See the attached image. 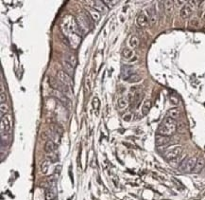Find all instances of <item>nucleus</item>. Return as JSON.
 I'll use <instances>...</instances> for the list:
<instances>
[{
    "mask_svg": "<svg viewBox=\"0 0 205 200\" xmlns=\"http://www.w3.org/2000/svg\"><path fill=\"white\" fill-rule=\"evenodd\" d=\"M198 160V157H191L189 158H184L183 161L180 164L179 166V170L181 172H185V173H191L194 171V168L196 166V163Z\"/></svg>",
    "mask_w": 205,
    "mask_h": 200,
    "instance_id": "3",
    "label": "nucleus"
},
{
    "mask_svg": "<svg viewBox=\"0 0 205 200\" xmlns=\"http://www.w3.org/2000/svg\"><path fill=\"white\" fill-rule=\"evenodd\" d=\"M182 153V148L180 145H176V146H173L170 149H168L166 152H165L163 154V157L166 158V160L169 162L173 160H175L178 157H180Z\"/></svg>",
    "mask_w": 205,
    "mask_h": 200,
    "instance_id": "4",
    "label": "nucleus"
},
{
    "mask_svg": "<svg viewBox=\"0 0 205 200\" xmlns=\"http://www.w3.org/2000/svg\"><path fill=\"white\" fill-rule=\"evenodd\" d=\"M49 169V161L48 160H45L42 164H41V172H42L44 175L47 174Z\"/></svg>",
    "mask_w": 205,
    "mask_h": 200,
    "instance_id": "27",
    "label": "nucleus"
},
{
    "mask_svg": "<svg viewBox=\"0 0 205 200\" xmlns=\"http://www.w3.org/2000/svg\"><path fill=\"white\" fill-rule=\"evenodd\" d=\"M0 89H1V92H0V101L1 104H6L7 101V94L6 91L4 90V85L1 82V86H0Z\"/></svg>",
    "mask_w": 205,
    "mask_h": 200,
    "instance_id": "26",
    "label": "nucleus"
},
{
    "mask_svg": "<svg viewBox=\"0 0 205 200\" xmlns=\"http://www.w3.org/2000/svg\"><path fill=\"white\" fill-rule=\"evenodd\" d=\"M177 130V121L170 117H166L158 127V135L170 137Z\"/></svg>",
    "mask_w": 205,
    "mask_h": 200,
    "instance_id": "2",
    "label": "nucleus"
},
{
    "mask_svg": "<svg viewBox=\"0 0 205 200\" xmlns=\"http://www.w3.org/2000/svg\"><path fill=\"white\" fill-rule=\"evenodd\" d=\"M63 71L64 72L67 73L69 76L72 77L74 75V70H75V68L71 65L70 63H68L67 61H63Z\"/></svg>",
    "mask_w": 205,
    "mask_h": 200,
    "instance_id": "16",
    "label": "nucleus"
},
{
    "mask_svg": "<svg viewBox=\"0 0 205 200\" xmlns=\"http://www.w3.org/2000/svg\"><path fill=\"white\" fill-rule=\"evenodd\" d=\"M139 38H138L137 36H135V35H131V38H130V41H129V43H130V46L131 48L133 49H135L138 47V45H139Z\"/></svg>",
    "mask_w": 205,
    "mask_h": 200,
    "instance_id": "25",
    "label": "nucleus"
},
{
    "mask_svg": "<svg viewBox=\"0 0 205 200\" xmlns=\"http://www.w3.org/2000/svg\"><path fill=\"white\" fill-rule=\"evenodd\" d=\"M205 13V2H201L198 8V16L202 17Z\"/></svg>",
    "mask_w": 205,
    "mask_h": 200,
    "instance_id": "33",
    "label": "nucleus"
},
{
    "mask_svg": "<svg viewBox=\"0 0 205 200\" xmlns=\"http://www.w3.org/2000/svg\"><path fill=\"white\" fill-rule=\"evenodd\" d=\"M163 7H165V12H166V14L170 15L173 12V9H174V2L170 1V0L165 1L163 2Z\"/></svg>",
    "mask_w": 205,
    "mask_h": 200,
    "instance_id": "20",
    "label": "nucleus"
},
{
    "mask_svg": "<svg viewBox=\"0 0 205 200\" xmlns=\"http://www.w3.org/2000/svg\"><path fill=\"white\" fill-rule=\"evenodd\" d=\"M61 165H58V166H56L54 173H55V174H60V173H61Z\"/></svg>",
    "mask_w": 205,
    "mask_h": 200,
    "instance_id": "38",
    "label": "nucleus"
},
{
    "mask_svg": "<svg viewBox=\"0 0 205 200\" xmlns=\"http://www.w3.org/2000/svg\"><path fill=\"white\" fill-rule=\"evenodd\" d=\"M77 23L79 25V28L80 29V32L82 33H85L89 30V26H90V22H89V18L86 14H80L79 15L78 20H77Z\"/></svg>",
    "mask_w": 205,
    "mask_h": 200,
    "instance_id": "6",
    "label": "nucleus"
},
{
    "mask_svg": "<svg viewBox=\"0 0 205 200\" xmlns=\"http://www.w3.org/2000/svg\"><path fill=\"white\" fill-rule=\"evenodd\" d=\"M204 165H205V160H204V158L203 157H199V158H198V160H197V163H196V166H195V168H194V173H199L201 172L202 169H203V167H204Z\"/></svg>",
    "mask_w": 205,
    "mask_h": 200,
    "instance_id": "19",
    "label": "nucleus"
},
{
    "mask_svg": "<svg viewBox=\"0 0 205 200\" xmlns=\"http://www.w3.org/2000/svg\"><path fill=\"white\" fill-rule=\"evenodd\" d=\"M44 150L45 153L47 154H51L53 153L56 150V144L54 143L53 140H47L45 143V146H44Z\"/></svg>",
    "mask_w": 205,
    "mask_h": 200,
    "instance_id": "17",
    "label": "nucleus"
},
{
    "mask_svg": "<svg viewBox=\"0 0 205 200\" xmlns=\"http://www.w3.org/2000/svg\"><path fill=\"white\" fill-rule=\"evenodd\" d=\"M136 23L139 26L140 28H145L148 24V17L145 12H141L139 15L137 16L136 19Z\"/></svg>",
    "mask_w": 205,
    "mask_h": 200,
    "instance_id": "12",
    "label": "nucleus"
},
{
    "mask_svg": "<svg viewBox=\"0 0 205 200\" xmlns=\"http://www.w3.org/2000/svg\"><path fill=\"white\" fill-rule=\"evenodd\" d=\"M57 196V188H56V181H51L50 186L47 189L45 193V200H54L55 197Z\"/></svg>",
    "mask_w": 205,
    "mask_h": 200,
    "instance_id": "8",
    "label": "nucleus"
},
{
    "mask_svg": "<svg viewBox=\"0 0 205 200\" xmlns=\"http://www.w3.org/2000/svg\"><path fill=\"white\" fill-rule=\"evenodd\" d=\"M61 29L64 34L65 38L67 39L68 43L72 46L74 49L78 48L81 41L80 29L77 21L71 15H65L61 20Z\"/></svg>",
    "mask_w": 205,
    "mask_h": 200,
    "instance_id": "1",
    "label": "nucleus"
},
{
    "mask_svg": "<svg viewBox=\"0 0 205 200\" xmlns=\"http://www.w3.org/2000/svg\"><path fill=\"white\" fill-rule=\"evenodd\" d=\"M122 56H123V58H124V59L130 60L133 56V51L131 49L125 48L124 49L122 50Z\"/></svg>",
    "mask_w": 205,
    "mask_h": 200,
    "instance_id": "24",
    "label": "nucleus"
},
{
    "mask_svg": "<svg viewBox=\"0 0 205 200\" xmlns=\"http://www.w3.org/2000/svg\"><path fill=\"white\" fill-rule=\"evenodd\" d=\"M193 10L194 8L191 6V5H189L188 3L185 4L184 6L181 9V12H180V15L182 19H187L191 16V14L193 13Z\"/></svg>",
    "mask_w": 205,
    "mask_h": 200,
    "instance_id": "11",
    "label": "nucleus"
},
{
    "mask_svg": "<svg viewBox=\"0 0 205 200\" xmlns=\"http://www.w3.org/2000/svg\"><path fill=\"white\" fill-rule=\"evenodd\" d=\"M169 141H170V138L169 137L157 135L155 138V143L157 146H166V144H168Z\"/></svg>",
    "mask_w": 205,
    "mask_h": 200,
    "instance_id": "15",
    "label": "nucleus"
},
{
    "mask_svg": "<svg viewBox=\"0 0 205 200\" xmlns=\"http://www.w3.org/2000/svg\"><path fill=\"white\" fill-rule=\"evenodd\" d=\"M65 61H67L68 63H70L71 65H72L74 68L77 65V63H78V60H77V57L72 54V53H67L65 55Z\"/></svg>",
    "mask_w": 205,
    "mask_h": 200,
    "instance_id": "23",
    "label": "nucleus"
},
{
    "mask_svg": "<svg viewBox=\"0 0 205 200\" xmlns=\"http://www.w3.org/2000/svg\"><path fill=\"white\" fill-rule=\"evenodd\" d=\"M52 95L55 97V98H57L61 104H63V105L65 106H69L70 105V101H69V99H68V97L64 95L63 92H61L59 90H55L53 89L52 91Z\"/></svg>",
    "mask_w": 205,
    "mask_h": 200,
    "instance_id": "9",
    "label": "nucleus"
},
{
    "mask_svg": "<svg viewBox=\"0 0 205 200\" xmlns=\"http://www.w3.org/2000/svg\"><path fill=\"white\" fill-rule=\"evenodd\" d=\"M130 102L131 101H130L129 97H122V98H120L118 101H117V104H118V107L120 109H124L129 105Z\"/></svg>",
    "mask_w": 205,
    "mask_h": 200,
    "instance_id": "21",
    "label": "nucleus"
},
{
    "mask_svg": "<svg viewBox=\"0 0 205 200\" xmlns=\"http://www.w3.org/2000/svg\"><path fill=\"white\" fill-rule=\"evenodd\" d=\"M58 156L56 155V154H52L51 153L50 155H48L47 156V160H49V162H51V163H55V162H57L58 161Z\"/></svg>",
    "mask_w": 205,
    "mask_h": 200,
    "instance_id": "34",
    "label": "nucleus"
},
{
    "mask_svg": "<svg viewBox=\"0 0 205 200\" xmlns=\"http://www.w3.org/2000/svg\"><path fill=\"white\" fill-rule=\"evenodd\" d=\"M57 78L58 80L61 82V83H63L66 85H68V86H73L74 85V82L72 80V78H71V76H69L66 72H64L63 70H60L58 71V73H57Z\"/></svg>",
    "mask_w": 205,
    "mask_h": 200,
    "instance_id": "7",
    "label": "nucleus"
},
{
    "mask_svg": "<svg viewBox=\"0 0 205 200\" xmlns=\"http://www.w3.org/2000/svg\"><path fill=\"white\" fill-rule=\"evenodd\" d=\"M8 111H9V106L6 104H1V105H0V115H1V118H3L5 115H7Z\"/></svg>",
    "mask_w": 205,
    "mask_h": 200,
    "instance_id": "29",
    "label": "nucleus"
},
{
    "mask_svg": "<svg viewBox=\"0 0 205 200\" xmlns=\"http://www.w3.org/2000/svg\"><path fill=\"white\" fill-rule=\"evenodd\" d=\"M190 25L192 26V27H198V25H199L198 19L197 17L192 18V19L190 20Z\"/></svg>",
    "mask_w": 205,
    "mask_h": 200,
    "instance_id": "35",
    "label": "nucleus"
},
{
    "mask_svg": "<svg viewBox=\"0 0 205 200\" xmlns=\"http://www.w3.org/2000/svg\"><path fill=\"white\" fill-rule=\"evenodd\" d=\"M90 14H91L92 18H93L95 21H96V22L100 19V12H98L97 11H96V10H94V9L90 11Z\"/></svg>",
    "mask_w": 205,
    "mask_h": 200,
    "instance_id": "30",
    "label": "nucleus"
},
{
    "mask_svg": "<svg viewBox=\"0 0 205 200\" xmlns=\"http://www.w3.org/2000/svg\"><path fill=\"white\" fill-rule=\"evenodd\" d=\"M91 6L93 7L94 10H96V11H97L98 12H105L107 11V8L105 6L104 2L98 1V0H96V1H92Z\"/></svg>",
    "mask_w": 205,
    "mask_h": 200,
    "instance_id": "14",
    "label": "nucleus"
},
{
    "mask_svg": "<svg viewBox=\"0 0 205 200\" xmlns=\"http://www.w3.org/2000/svg\"><path fill=\"white\" fill-rule=\"evenodd\" d=\"M169 100H170L171 104H174V105H178L179 104H180V100H179V98L175 94H170V95H169Z\"/></svg>",
    "mask_w": 205,
    "mask_h": 200,
    "instance_id": "32",
    "label": "nucleus"
},
{
    "mask_svg": "<svg viewBox=\"0 0 205 200\" xmlns=\"http://www.w3.org/2000/svg\"><path fill=\"white\" fill-rule=\"evenodd\" d=\"M174 3H176L177 6H182V7L185 5V4H184V3H185V1H175Z\"/></svg>",
    "mask_w": 205,
    "mask_h": 200,
    "instance_id": "39",
    "label": "nucleus"
},
{
    "mask_svg": "<svg viewBox=\"0 0 205 200\" xmlns=\"http://www.w3.org/2000/svg\"><path fill=\"white\" fill-rule=\"evenodd\" d=\"M12 115L7 114L3 118H1V132H7L9 134H11L12 130Z\"/></svg>",
    "mask_w": 205,
    "mask_h": 200,
    "instance_id": "5",
    "label": "nucleus"
},
{
    "mask_svg": "<svg viewBox=\"0 0 205 200\" xmlns=\"http://www.w3.org/2000/svg\"><path fill=\"white\" fill-rule=\"evenodd\" d=\"M92 105H93V108L95 109V111H98L99 106H100V101H99V99L97 98V97H95V98L93 99Z\"/></svg>",
    "mask_w": 205,
    "mask_h": 200,
    "instance_id": "31",
    "label": "nucleus"
},
{
    "mask_svg": "<svg viewBox=\"0 0 205 200\" xmlns=\"http://www.w3.org/2000/svg\"><path fill=\"white\" fill-rule=\"evenodd\" d=\"M104 2V4L105 5H108L109 7H114V6H115V5L118 3V1H108V0H105V1H103Z\"/></svg>",
    "mask_w": 205,
    "mask_h": 200,
    "instance_id": "36",
    "label": "nucleus"
},
{
    "mask_svg": "<svg viewBox=\"0 0 205 200\" xmlns=\"http://www.w3.org/2000/svg\"><path fill=\"white\" fill-rule=\"evenodd\" d=\"M123 120L126 121H130L131 120V114H126L123 116Z\"/></svg>",
    "mask_w": 205,
    "mask_h": 200,
    "instance_id": "37",
    "label": "nucleus"
},
{
    "mask_svg": "<svg viewBox=\"0 0 205 200\" xmlns=\"http://www.w3.org/2000/svg\"><path fill=\"white\" fill-rule=\"evenodd\" d=\"M150 108H151V101L150 100H146L144 101V104H143V105H142V108H141L142 115L143 116H147L148 113H150Z\"/></svg>",
    "mask_w": 205,
    "mask_h": 200,
    "instance_id": "18",
    "label": "nucleus"
},
{
    "mask_svg": "<svg viewBox=\"0 0 205 200\" xmlns=\"http://www.w3.org/2000/svg\"><path fill=\"white\" fill-rule=\"evenodd\" d=\"M140 81H141V76L137 73H133L129 78V80H128L129 83H138Z\"/></svg>",
    "mask_w": 205,
    "mask_h": 200,
    "instance_id": "28",
    "label": "nucleus"
},
{
    "mask_svg": "<svg viewBox=\"0 0 205 200\" xmlns=\"http://www.w3.org/2000/svg\"><path fill=\"white\" fill-rule=\"evenodd\" d=\"M180 115H181V111H180V109H179V108H177V107H174V108L169 109L168 112H167V117H170L174 120L180 117Z\"/></svg>",
    "mask_w": 205,
    "mask_h": 200,
    "instance_id": "22",
    "label": "nucleus"
},
{
    "mask_svg": "<svg viewBox=\"0 0 205 200\" xmlns=\"http://www.w3.org/2000/svg\"><path fill=\"white\" fill-rule=\"evenodd\" d=\"M134 73L133 72V68H131L129 65H123V68L121 69V76L122 79L124 81H128L130 77Z\"/></svg>",
    "mask_w": 205,
    "mask_h": 200,
    "instance_id": "13",
    "label": "nucleus"
},
{
    "mask_svg": "<svg viewBox=\"0 0 205 200\" xmlns=\"http://www.w3.org/2000/svg\"><path fill=\"white\" fill-rule=\"evenodd\" d=\"M147 17H148V22L151 26L155 25L157 23V12H156V9L154 6H152L150 8L147 9Z\"/></svg>",
    "mask_w": 205,
    "mask_h": 200,
    "instance_id": "10",
    "label": "nucleus"
}]
</instances>
